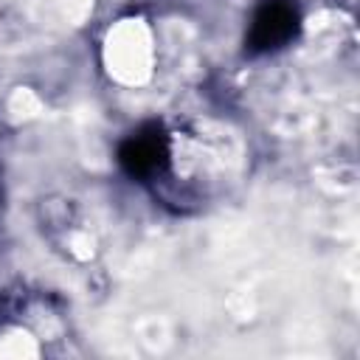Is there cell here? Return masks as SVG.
I'll return each mask as SVG.
<instances>
[{"instance_id": "6da1fadb", "label": "cell", "mask_w": 360, "mask_h": 360, "mask_svg": "<svg viewBox=\"0 0 360 360\" xmlns=\"http://www.w3.org/2000/svg\"><path fill=\"white\" fill-rule=\"evenodd\" d=\"M298 25H301V14L292 0H264L256 8L245 37L248 53H270L284 48L290 39H295Z\"/></svg>"}, {"instance_id": "7a4b0ae2", "label": "cell", "mask_w": 360, "mask_h": 360, "mask_svg": "<svg viewBox=\"0 0 360 360\" xmlns=\"http://www.w3.org/2000/svg\"><path fill=\"white\" fill-rule=\"evenodd\" d=\"M166 163H169V141L158 124L141 127L118 146V166L135 180L152 177L155 172L166 169Z\"/></svg>"}]
</instances>
